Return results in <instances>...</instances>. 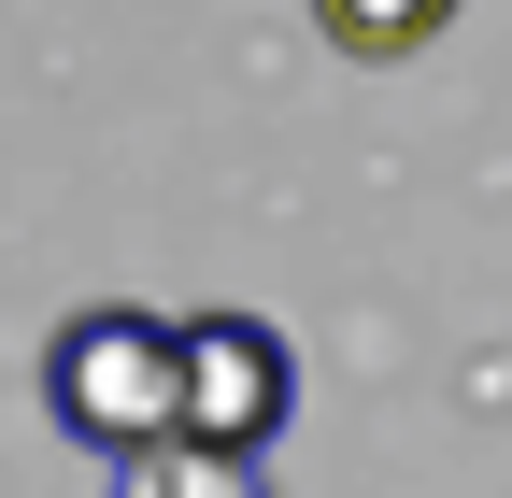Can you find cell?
I'll return each mask as SVG.
<instances>
[{"label":"cell","mask_w":512,"mask_h":498,"mask_svg":"<svg viewBox=\"0 0 512 498\" xmlns=\"http://www.w3.org/2000/svg\"><path fill=\"white\" fill-rule=\"evenodd\" d=\"M43 413L72 427L100 470H157L185 456V328L143 299H86L43 342Z\"/></svg>","instance_id":"cell-1"},{"label":"cell","mask_w":512,"mask_h":498,"mask_svg":"<svg viewBox=\"0 0 512 498\" xmlns=\"http://www.w3.org/2000/svg\"><path fill=\"white\" fill-rule=\"evenodd\" d=\"M299 413V356L271 314H185V456H271Z\"/></svg>","instance_id":"cell-2"},{"label":"cell","mask_w":512,"mask_h":498,"mask_svg":"<svg viewBox=\"0 0 512 498\" xmlns=\"http://www.w3.org/2000/svg\"><path fill=\"white\" fill-rule=\"evenodd\" d=\"M313 29H328L342 57H370V72H384V57H427L441 29H456V0H313Z\"/></svg>","instance_id":"cell-3"},{"label":"cell","mask_w":512,"mask_h":498,"mask_svg":"<svg viewBox=\"0 0 512 498\" xmlns=\"http://www.w3.org/2000/svg\"><path fill=\"white\" fill-rule=\"evenodd\" d=\"M114 498H271V484H256L242 456H157V470H128Z\"/></svg>","instance_id":"cell-4"}]
</instances>
